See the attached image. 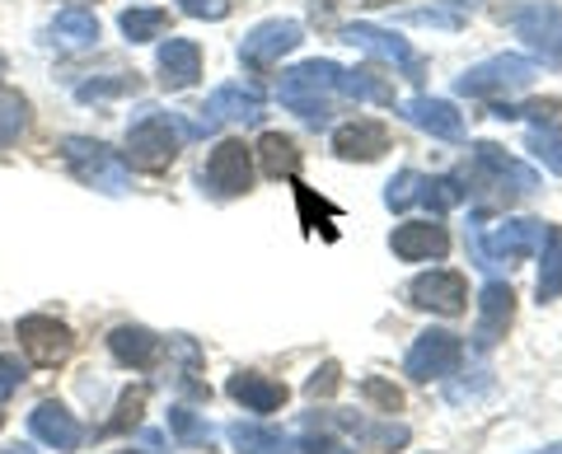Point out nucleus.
<instances>
[{"mask_svg":"<svg viewBox=\"0 0 562 454\" xmlns=\"http://www.w3.org/2000/svg\"><path fill=\"white\" fill-rule=\"evenodd\" d=\"M338 84H342V66L314 57V61H301V66H291V71L281 76L277 99H281V109H291L295 117L324 127L328 113H333V94H338Z\"/></svg>","mask_w":562,"mask_h":454,"instance_id":"obj_1","label":"nucleus"},{"mask_svg":"<svg viewBox=\"0 0 562 454\" xmlns=\"http://www.w3.org/2000/svg\"><path fill=\"white\" fill-rule=\"evenodd\" d=\"M109 352L117 365L150 371V365H160V356H165V338H155L150 328H140V324H117L109 333Z\"/></svg>","mask_w":562,"mask_h":454,"instance_id":"obj_20","label":"nucleus"},{"mask_svg":"<svg viewBox=\"0 0 562 454\" xmlns=\"http://www.w3.org/2000/svg\"><path fill=\"white\" fill-rule=\"evenodd\" d=\"M258 160H262V173H272V179H295V169H301V150H295L291 136H281V132H262V141H258Z\"/></svg>","mask_w":562,"mask_h":454,"instance_id":"obj_28","label":"nucleus"},{"mask_svg":"<svg viewBox=\"0 0 562 454\" xmlns=\"http://www.w3.org/2000/svg\"><path fill=\"white\" fill-rule=\"evenodd\" d=\"M113 454H146V450H113Z\"/></svg>","mask_w":562,"mask_h":454,"instance_id":"obj_43","label":"nucleus"},{"mask_svg":"<svg viewBox=\"0 0 562 454\" xmlns=\"http://www.w3.org/2000/svg\"><path fill=\"white\" fill-rule=\"evenodd\" d=\"M539 300L549 305L562 295V225H543V243H539Z\"/></svg>","mask_w":562,"mask_h":454,"instance_id":"obj_26","label":"nucleus"},{"mask_svg":"<svg viewBox=\"0 0 562 454\" xmlns=\"http://www.w3.org/2000/svg\"><path fill=\"white\" fill-rule=\"evenodd\" d=\"M225 394H231L239 408H249V412H277L291 398L286 384L272 379V375H258V371H235L231 384H225Z\"/></svg>","mask_w":562,"mask_h":454,"instance_id":"obj_21","label":"nucleus"},{"mask_svg":"<svg viewBox=\"0 0 562 454\" xmlns=\"http://www.w3.org/2000/svg\"><path fill=\"white\" fill-rule=\"evenodd\" d=\"M525 146H530V155H535V160L549 169V173H562V132H553V127H530Z\"/></svg>","mask_w":562,"mask_h":454,"instance_id":"obj_34","label":"nucleus"},{"mask_svg":"<svg viewBox=\"0 0 562 454\" xmlns=\"http://www.w3.org/2000/svg\"><path fill=\"white\" fill-rule=\"evenodd\" d=\"M301 454H361L351 441H338V435H328V427L319 422V417H305V435H301V445H295Z\"/></svg>","mask_w":562,"mask_h":454,"instance_id":"obj_33","label":"nucleus"},{"mask_svg":"<svg viewBox=\"0 0 562 454\" xmlns=\"http://www.w3.org/2000/svg\"><path fill=\"white\" fill-rule=\"evenodd\" d=\"M24 384V371H20V361H10V356H0V404L14 394Z\"/></svg>","mask_w":562,"mask_h":454,"instance_id":"obj_41","label":"nucleus"},{"mask_svg":"<svg viewBox=\"0 0 562 454\" xmlns=\"http://www.w3.org/2000/svg\"><path fill=\"white\" fill-rule=\"evenodd\" d=\"M342 99H357V103H394V90L384 84L375 71H342V84H338Z\"/></svg>","mask_w":562,"mask_h":454,"instance_id":"obj_32","label":"nucleus"},{"mask_svg":"<svg viewBox=\"0 0 562 454\" xmlns=\"http://www.w3.org/2000/svg\"><path fill=\"white\" fill-rule=\"evenodd\" d=\"M202 76V47L192 38H169L160 47V84L165 90H188Z\"/></svg>","mask_w":562,"mask_h":454,"instance_id":"obj_23","label":"nucleus"},{"mask_svg":"<svg viewBox=\"0 0 562 454\" xmlns=\"http://www.w3.org/2000/svg\"><path fill=\"white\" fill-rule=\"evenodd\" d=\"M146 398H150V389H146V384H136V389H127V394L117 398V412H113V422H103V431H99V435H117V431L136 427V422H140V408H146Z\"/></svg>","mask_w":562,"mask_h":454,"instance_id":"obj_35","label":"nucleus"},{"mask_svg":"<svg viewBox=\"0 0 562 454\" xmlns=\"http://www.w3.org/2000/svg\"><path fill=\"white\" fill-rule=\"evenodd\" d=\"M535 76H539V66L530 57L502 52V57H487L479 66H469V71L454 80V90H460L464 99H506V94L530 90Z\"/></svg>","mask_w":562,"mask_h":454,"instance_id":"obj_6","label":"nucleus"},{"mask_svg":"<svg viewBox=\"0 0 562 454\" xmlns=\"http://www.w3.org/2000/svg\"><path fill=\"white\" fill-rule=\"evenodd\" d=\"M5 454H33V450H5Z\"/></svg>","mask_w":562,"mask_h":454,"instance_id":"obj_45","label":"nucleus"},{"mask_svg":"<svg viewBox=\"0 0 562 454\" xmlns=\"http://www.w3.org/2000/svg\"><path fill=\"white\" fill-rule=\"evenodd\" d=\"M258 117H262V90L235 80V84H221V90L211 94L188 122H179V127H183V141H202V136L231 127V122H258Z\"/></svg>","mask_w":562,"mask_h":454,"instance_id":"obj_4","label":"nucleus"},{"mask_svg":"<svg viewBox=\"0 0 562 454\" xmlns=\"http://www.w3.org/2000/svg\"><path fill=\"white\" fill-rule=\"evenodd\" d=\"M29 431L52 450H80V441H85V427L61 404H38L33 408L29 412Z\"/></svg>","mask_w":562,"mask_h":454,"instance_id":"obj_22","label":"nucleus"},{"mask_svg":"<svg viewBox=\"0 0 562 454\" xmlns=\"http://www.w3.org/2000/svg\"><path fill=\"white\" fill-rule=\"evenodd\" d=\"M29 132V99L0 84V150H10Z\"/></svg>","mask_w":562,"mask_h":454,"instance_id":"obj_29","label":"nucleus"},{"mask_svg":"<svg viewBox=\"0 0 562 454\" xmlns=\"http://www.w3.org/2000/svg\"><path fill=\"white\" fill-rule=\"evenodd\" d=\"M473 243H479V263H483V268H492V263H520V258L539 253V243H543V220H530V216L497 220L487 235H479Z\"/></svg>","mask_w":562,"mask_h":454,"instance_id":"obj_9","label":"nucleus"},{"mask_svg":"<svg viewBox=\"0 0 562 454\" xmlns=\"http://www.w3.org/2000/svg\"><path fill=\"white\" fill-rule=\"evenodd\" d=\"M301 43H305V29L295 20H268L239 43V61L244 66H277L286 52H295Z\"/></svg>","mask_w":562,"mask_h":454,"instance_id":"obj_14","label":"nucleus"},{"mask_svg":"<svg viewBox=\"0 0 562 454\" xmlns=\"http://www.w3.org/2000/svg\"><path fill=\"white\" fill-rule=\"evenodd\" d=\"M14 338H20L24 356L33 365H61L70 352H76V338H70V328L61 319H52V314H29V319H20Z\"/></svg>","mask_w":562,"mask_h":454,"instance_id":"obj_12","label":"nucleus"},{"mask_svg":"<svg viewBox=\"0 0 562 454\" xmlns=\"http://www.w3.org/2000/svg\"><path fill=\"white\" fill-rule=\"evenodd\" d=\"M417 179H422L417 169H403V173H394L390 188H384V206H390V212H408V206L417 202Z\"/></svg>","mask_w":562,"mask_h":454,"instance_id":"obj_38","label":"nucleus"},{"mask_svg":"<svg viewBox=\"0 0 562 454\" xmlns=\"http://www.w3.org/2000/svg\"><path fill=\"white\" fill-rule=\"evenodd\" d=\"M314 417H319L328 431H342L361 454L408 445V427H398V422H371V417H361V412H314Z\"/></svg>","mask_w":562,"mask_h":454,"instance_id":"obj_13","label":"nucleus"},{"mask_svg":"<svg viewBox=\"0 0 562 454\" xmlns=\"http://www.w3.org/2000/svg\"><path fill=\"white\" fill-rule=\"evenodd\" d=\"M61 160L85 188H99V192H109V197H122V192H127V160L103 141H94V136H66Z\"/></svg>","mask_w":562,"mask_h":454,"instance_id":"obj_5","label":"nucleus"},{"mask_svg":"<svg viewBox=\"0 0 562 454\" xmlns=\"http://www.w3.org/2000/svg\"><path fill=\"white\" fill-rule=\"evenodd\" d=\"M117 94H136V76H103V80L76 84L80 103H103V99H117Z\"/></svg>","mask_w":562,"mask_h":454,"instance_id":"obj_36","label":"nucleus"},{"mask_svg":"<svg viewBox=\"0 0 562 454\" xmlns=\"http://www.w3.org/2000/svg\"><path fill=\"white\" fill-rule=\"evenodd\" d=\"M254 188V150L244 141H221L211 146L206 164H202V192L211 197L231 202V197H244Z\"/></svg>","mask_w":562,"mask_h":454,"instance_id":"obj_7","label":"nucleus"},{"mask_svg":"<svg viewBox=\"0 0 562 454\" xmlns=\"http://www.w3.org/2000/svg\"><path fill=\"white\" fill-rule=\"evenodd\" d=\"M179 10L183 14H192V20H225V14H231V0H179Z\"/></svg>","mask_w":562,"mask_h":454,"instance_id":"obj_40","label":"nucleus"},{"mask_svg":"<svg viewBox=\"0 0 562 454\" xmlns=\"http://www.w3.org/2000/svg\"><path fill=\"white\" fill-rule=\"evenodd\" d=\"M464 197H469V188L454 179V173H436V179H427V173H422V179H417V202L427 206V212H436V216L454 212V206H460Z\"/></svg>","mask_w":562,"mask_h":454,"instance_id":"obj_27","label":"nucleus"},{"mask_svg":"<svg viewBox=\"0 0 562 454\" xmlns=\"http://www.w3.org/2000/svg\"><path fill=\"white\" fill-rule=\"evenodd\" d=\"M464 361V342L446 333V328H427L413 347L408 356H403V371H408L413 379H450L454 371H460Z\"/></svg>","mask_w":562,"mask_h":454,"instance_id":"obj_11","label":"nucleus"},{"mask_svg":"<svg viewBox=\"0 0 562 454\" xmlns=\"http://www.w3.org/2000/svg\"><path fill=\"white\" fill-rule=\"evenodd\" d=\"M398 113H403V122H413L417 132L436 136V141H460V136H464V117L454 113L450 99H427V94H417V99H403Z\"/></svg>","mask_w":562,"mask_h":454,"instance_id":"obj_17","label":"nucleus"},{"mask_svg":"<svg viewBox=\"0 0 562 454\" xmlns=\"http://www.w3.org/2000/svg\"><path fill=\"white\" fill-rule=\"evenodd\" d=\"M117 24H122V33H127V43H150L169 29V14L155 10V5H132V10H122Z\"/></svg>","mask_w":562,"mask_h":454,"instance_id":"obj_30","label":"nucleus"},{"mask_svg":"<svg viewBox=\"0 0 562 454\" xmlns=\"http://www.w3.org/2000/svg\"><path fill=\"white\" fill-rule=\"evenodd\" d=\"M512 319H516V291L506 286V282H487L483 295H479V324H473V347H479V352H492V347L506 338Z\"/></svg>","mask_w":562,"mask_h":454,"instance_id":"obj_15","label":"nucleus"},{"mask_svg":"<svg viewBox=\"0 0 562 454\" xmlns=\"http://www.w3.org/2000/svg\"><path fill=\"white\" fill-rule=\"evenodd\" d=\"M460 183H479L492 202H520V197H530V192L539 188V173L535 169H525L520 160H512L502 146H492V141H479L473 146V160L464 169V179Z\"/></svg>","mask_w":562,"mask_h":454,"instance_id":"obj_3","label":"nucleus"},{"mask_svg":"<svg viewBox=\"0 0 562 454\" xmlns=\"http://www.w3.org/2000/svg\"><path fill=\"white\" fill-rule=\"evenodd\" d=\"M225 435H231V445L239 454H295L291 435H281L268 422H231V427H225Z\"/></svg>","mask_w":562,"mask_h":454,"instance_id":"obj_25","label":"nucleus"},{"mask_svg":"<svg viewBox=\"0 0 562 454\" xmlns=\"http://www.w3.org/2000/svg\"><path fill=\"white\" fill-rule=\"evenodd\" d=\"M366 5H390V0H366Z\"/></svg>","mask_w":562,"mask_h":454,"instance_id":"obj_44","label":"nucleus"},{"mask_svg":"<svg viewBox=\"0 0 562 454\" xmlns=\"http://www.w3.org/2000/svg\"><path fill=\"white\" fill-rule=\"evenodd\" d=\"M469 286L460 272H422L408 282V305L431 309V314H464Z\"/></svg>","mask_w":562,"mask_h":454,"instance_id":"obj_16","label":"nucleus"},{"mask_svg":"<svg viewBox=\"0 0 562 454\" xmlns=\"http://www.w3.org/2000/svg\"><path fill=\"white\" fill-rule=\"evenodd\" d=\"M390 249L403 263H427V258L450 253V235H446V225H436V220H408L390 235Z\"/></svg>","mask_w":562,"mask_h":454,"instance_id":"obj_18","label":"nucleus"},{"mask_svg":"<svg viewBox=\"0 0 562 454\" xmlns=\"http://www.w3.org/2000/svg\"><path fill=\"white\" fill-rule=\"evenodd\" d=\"M342 43H351L357 52H366V57H375V61L398 66L408 80H422V57L413 52V43L403 38V33H394V29H380V24L357 20V24H342Z\"/></svg>","mask_w":562,"mask_h":454,"instance_id":"obj_10","label":"nucleus"},{"mask_svg":"<svg viewBox=\"0 0 562 454\" xmlns=\"http://www.w3.org/2000/svg\"><path fill=\"white\" fill-rule=\"evenodd\" d=\"M47 43L57 52H85L99 43V20L90 10H61L57 20L47 24Z\"/></svg>","mask_w":562,"mask_h":454,"instance_id":"obj_24","label":"nucleus"},{"mask_svg":"<svg viewBox=\"0 0 562 454\" xmlns=\"http://www.w3.org/2000/svg\"><path fill=\"white\" fill-rule=\"evenodd\" d=\"M169 431H173V441H183L192 450H206L211 441H216V427L206 422V417H198L192 408H169Z\"/></svg>","mask_w":562,"mask_h":454,"instance_id":"obj_31","label":"nucleus"},{"mask_svg":"<svg viewBox=\"0 0 562 454\" xmlns=\"http://www.w3.org/2000/svg\"><path fill=\"white\" fill-rule=\"evenodd\" d=\"M361 398H366V404H371L375 412H398V408H403V394L394 389L390 379H380V375H366V379H361Z\"/></svg>","mask_w":562,"mask_h":454,"instance_id":"obj_37","label":"nucleus"},{"mask_svg":"<svg viewBox=\"0 0 562 454\" xmlns=\"http://www.w3.org/2000/svg\"><path fill=\"white\" fill-rule=\"evenodd\" d=\"M535 454H562V441H558V445H549V450H535Z\"/></svg>","mask_w":562,"mask_h":454,"instance_id":"obj_42","label":"nucleus"},{"mask_svg":"<svg viewBox=\"0 0 562 454\" xmlns=\"http://www.w3.org/2000/svg\"><path fill=\"white\" fill-rule=\"evenodd\" d=\"M0 427H5V412H0Z\"/></svg>","mask_w":562,"mask_h":454,"instance_id":"obj_46","label":"nucleus"},{"mask_svg":"<svg viewBox=\"0 0 562 454\" xmlns=\"http://www.w3.org/2000/svg\"><path fill=\"white\" fill-rule=\"evenodd\" d=\"M333 150H338V160L371 164L390 150V127H384V122H371V117H357V122H347V127L333 132Z\"/></svg>","mask_w":562,"mask_h":454,"instance_id":"obj_19","label":"nucleus"},{"mask_svg":"<svg viewBox=\"0 0 562 454\" xmlns=\"http://www.w3.org/2000/svg\"><path fill=\"white\" fill-rule=\"evenodd\" d=\"M179 146H183L179 117L165 109H140L127 127V155H122V160L140 173H165L179 160Z\"/></svg>","mask_w":562,"mask_h":454,"instance_id":"obj_2","label":"nucleus"},{"mask_svg":"<svg viewBox=\"0 0 562 454\" xmlns=\"http://www.w3.org/2000/svg\"><path fill=\"white\" fill-rule=\"evenodd\" d=\"M338 384H342V365L338 361H324L319 371L305 379V398H333V394H338Z\"/></svg>","mask_w":562,"mask_h":454,"instance_id":"obj_39","label":"nucleus"},{"mask_svg":"<svg viewBox=\"0 0 562 454\" xmlns=\"http://www.w3.org/2000/svg\"><path fill=\"white\" fill-rule=\"evenodd\" d=\"M512 29H516V38L530 47L535 61L562 71V5H553V0L525 5V10L512 14Z\"/></svg>","mask_w":562,"mask_h":454,"instance_id":"obj_8","label":"nucleus"}]
</instances>
